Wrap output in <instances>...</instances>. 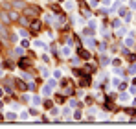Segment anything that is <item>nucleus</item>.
<instances>
[{
  "instance_id": "a211bd4d",
  "label": "nucleus",
  "mask_w": 136,
  "mask_h": 129,
  "mask_svg": "<svg viewBox=\"0 0 136 129\" xmlns=\"http://www.w3.org/2000/svg\"><path fill=\"white\" fill-rule=\"evenodd\" d=\"M81 116H83L81 111H75V112H74V118H75V120H81Z\"/></svg>"
},
{
  "instance_id": "f03ea898",
  "label": "nucleus",
  "mask_w": 136,
  "mask_h": 129,
  "mask_svg": "<svg viewBox=\"0 0 136 129\" xmlns=\"http://www.w3.org/2000/svg\"><path fill=\"white\" fill-rule=\"evenodd\" d=\"M131 92H122L119 94V103H123V105H129L131 102Z\"/></svg>"
},
{
  "instance_id": "5701e85b",
  "label": "nucleus",
  "mask_w": 136,
  "mask_h": 129,
  "mask_svg": "<svg viewBox=\"0 0 136 129\" xmlns=\"http://www.w3.org/2000/svg\"><path fill=\"white\" fill-rule=\"evenodd\" d=\"M122 26V20H114V28H119Z\"/></svg>"
},
{
  "instance_id": "dca6fc26",
  "label": "nucleus",
  "mask_w": 136,
  "mask_h": 129,
  "mask_svg": "<svg viewBox=\"0 0 136 129\" xmlns=\"http://www.w3.org/2000/svg\"><path fill=\"white\" fill-rule=\"evenodd\" d=\"M127 33V28H122L119 26V30H118V35H125Z\"/></svg>"
},
{
  "instance_id": "39448f33",
  "label": "nucleus",
  "mask_w": 136,
  "mask_h": 129,
  "mask_svg": "<svg viewBox=\"0 0 136 129\" xmlns=\"http://www.w3.org/2000/svg\"><path fill=\"white\" fill-rule=\"evenodd\" d=\"M65 9L66 11H74L75 9V2L74 0H65Z\"/></svg>"
},
{
  "instance_id": "1a4fd4ad",
  "label": "nucleus",
  "mask_w": 136,
  "mask_h": 129,
  "mask_svg": "<svg viewBox=\"0 0 136 129\" xmlns=\"http://www.w3.org/2000/svg\"><path fill=\"white\" fill-rule=\"evenodd\" d=\"M31 103H33V105H37V107H39V105H41L42 103V100H41V96H31Z\"/></svg>"
},
{
  "instance_id": "6ab92c4d",
  "label": "nucleus",
  "mask_w": 136,
  "mask_h": 129,
  "mask_svg": "<svg viewBox=\"0 0 136 129\" xmlns=\"http://www.w3.org/2000/svg\"><path fill=\"white\" fill-rule=\"evenodd\" d=\"M19 35H22V37H28V32H26V30H22V28H19Z\"/></svg>"
},
{
  "instance_id": "ddd939ff",
  "label": "nucleus",
  "mask_w": 136,
  "mask_h": 129,
  "mask_svg": "<svg viewBox=\"0 0 136 129\" xmlns=\"http://www.w3.org/2000/svg\"><path fill=\"white\" fill-rule=\"evenodd\" d=\"M28 118H29V112L28 111H22L20 114H19V120H28Z\"/></svg>"
},
{
  "instance_id": "9d476101",
  "label": "nucleus",
  "mask_w": 136,
  "mask_h": 129,
  "mask_svg": "<svg viewBox=\"0 0 136 129\" xmlns=\"http://www.w3.org/2000/svg\"><path fill=\"white\" fill-rule=\"evenodd\" d=\"M70 114H72V109L70 107H63V118H70Z\"/></svg>"
},
{
  "instance_id": "aec40b11",
  "label": "nucleus",
  "mask_w": 136,
  "mask_h": 129,
  "mask_svg": "<svg viewBox=\"0 0 136 129\" xmlns=\"http://www.w3.org/2000/svg\"><path fill=\"white\" fill-rule=\"evenodd\" d=\"M119 83H122V81H119V78H114V79H112V85H114V87H119Z\"/></svg>"
},
{
  "instance_id": "f3484780",
  "label": "nucleus",
  "mask_w": 136,
  "mask_h": 129,
  "mask_svg": "<svg viewBox=\"0 0 136 129\" xmlns=\"http://www.w3.org/2000/svg\"><path fill=\"white\" fill-rule=\"evenodd\" d=\"M44 20L46 22H53V15H44Z\"/></svg>"
},
{
  "instance_id": "c85d7f7f",
  "label": "nucleus",
  "mask_w": 136,
  "mask_h": 129,
  "mask_svg": "<svg viewBox=\"0 0 136 129\" xmlns=\"http://www.w3.org/2000/svg\"><path fill=\"white\" fill-rule=\"evenodd\" d=\"M103 6H110V0H103Z\"/></svg>"
},
{
  "instance_id": "bb28decb",
  "label": "nucleus",
  "mask_w": 136,
  "mask_h": 129,
  "mask_svg": "<svg viewBox=\"0 0 136 129\" xmlns=\"http://www.w3.org/2000/svg\"><path fill=\"white\" fill-rule=\"evenodd\" d=\"M129 92H131V94H136V87H131V89H129Z\"/></svg>"
},
{
  "instance_id": "a878e982",
  "label": "nucleus",
  "mask_w": 136,
  "mask_h": 129,
  "mask_svg": "<svg viewBox=\"0 0 136 129\" xmlns=\"http://www.w3.org/2000/svg\"><path fill=\"white\" fill-rule=\"evenodd\" d=\"M15 52H17V54H19V55H22V54H24V50H22V48H20V46H19V48H17V50H15Z\"/></svg>"
},
{
  "instance_id": "423d86ee",
  "label": "nucleus",
  "mask_w": 136,
  "mask_h": 129,
  "mask_svg": "<svg viewBox=\"0 0 136 129\" xmlns=\"http://www.w3.org/2000/svg\"><path fill=\"white\" fill-rule=\"evenodd\" d=\"M119 17H122V19H125V20H131V13L122 7V9H119Z\"/></svg>"
},
{
  "instance_id": "6e6552de",
  "label": "nucleus",
  "mask_w": 136,
  "mask_h": 129,
  "mask_svg": "<svg viewBox=\"0 0 136 129\" xmlns=\"http://www.w3.org/2000/svg\"><path fill=\"white\" fill-rule=\"evenodd\" d=\"M85 44H86V48H96V39H92V37H88V39L85 41Z\"/></svg>"
},
{
  "instance_id": "4468645a",
  "label": "nucleus",
  "mask_w": 136,
  "mask_h": 129,
  "mask_svg": "<svg viewBox=\"0 0 136 129\" xmlns=\"http://www.w3.org/2000/svg\"><path fill=\"white\" fill-rule=\"evenodd\" d=\"M109 63H110V57L103 55V59H101V65H109Z\"/></svg>"
},
{
  "instance_id": "2eb2a0df",
  "label": "nucleus",
  "mask_w": 136,
  "mask_h": 129,
  "mask_svg": "<svg viewBox=\"0 0 136 129\" xmlns=\"http://www.w3.org/2000/svg\"><path fill=\"white\" fill-rule=\"evenodd\" d=\"M20 44H22V46H24V48H26V46H29V41L26 39V37H24V39L20 41Z\"/></svg>"
},
{
  "instance_id": "2f4dec72",
  "label": "nucleus",
  "mask_w": 136,
  "mask_h": 129,
  "mask_svg": "<svg viewBox=\"0 0 136 129\" xmlns=\"http://www.w3.org/2000/svg\"><path fill=\"white\" fill-rule=\"evenodd\" d=\"M0 118H2V116H0Z\"/></svg>"
},
{
  "instance_id": "0eeeda50",
  "label": "nucleus",
  "mask_w": 136,
  "mask_h": 129,
  "mask_svg": "<svg viewBox=\"0 0 136 129\" xmlns=\"http://www.w3.org/2000/svg\"><path fill=\"white\" fill-rule=\"evenodd\" d=\"M123 44H125V46H134V39H132V35H129V37H125V39H123Z\"/></svg>"
},
{
  "instance_id": "b1692460",
  "label": "nucleus",
  "mask_w": 136,
  "mask_h": 129,
  "mask_svg": "<svg viewBox=\"0 0 136 129\" xmlns=\"http://www.w3.org/2000/svg\"><path fill=\"white\" fill-rule=\"evenodd\" d=\"M31 28H33V30H39V22H31Z\"/></svg>"
},
{
  "instance_id": "4be33fe9",
  "label": "nucleus",
  "mask_w": 136,
  "mask_h": 129,
  "mask_svg": "<svg viewBox=\"0 0 136 129\" xmlns=\"http://www.w3.org/2000/svg\"><path fill=\"white\" fill-rule=\"evenodd\" d=\"M70 107H77V100H70Z\"/></svg>"
},
{
  "instance_id": "f8f14e48",
  "label": "nucleus",
  "mask_w": 136,
  "mask_h": 129,
  "mask_svg": "<svg viewBox=\"0 0 136 129\" xmlns=\"http://www.w3.org/2000/svg\"><path fill=\"white\" fill-rule=\"evenodd\" d=\"M53 78H55V79H61V78H63V70L55 68V70H53Z\"/></svg>"
},
{
  "instance_id": "20e7f679",
  "label": "nucleus",
  "mask_w": 136,
  "mask_h": 129,
  "mask_svg": "<svg viewBox=\"0 0 136 129\" xmlns=\"http://www.w3.org/2000/svg\"><path fill=\"white\" fill-rule=\"evenodd\" d=\"M6 120L7 122H15V120H19V114L13 112V111H9V112H6Z\"/></svg>"
},
{
  "instance_id": "cd10ccee",
  "label": "nucleus",
  "mask_w": 136,
  "mask_h": 129,
  "mask_svg": "<svg viewBox=\"0 0 136 129\" xmlns=\"http://www.w3.org/2000/svg\"><path fill=\"white\" fill-rule=\"evenodd\" d=\"M131 7H132V9H136V0H132V2H131Z\"/></svg>"
},
{
  "instance_id": "7c9ffc66",
  "label": "nucleus",
  "mask_w": 136,
  "mask_h": 129,
  "mask_svg": "<svg viewBox=\"0 0 136 129\" xmlns=\"http://www.w3.org/2000/svg\"><path fill=\"white\" fill-rule=\"evenodd\" d=\"M122 2H127V0H122Z\"/></svg>"
},
{
  "instance_id": "c756f323",
  "label": "nucleus",
  "mask_w": 136,
  "mask_h": 129,
  "mask_svg": "<svg viewBox=\"0 0 136 129\" xmlns=\"http://www.w3.org/2000/svg\"><path fill=\"white\" fill-rule=\"evenodd\" d=\"M0 78H2V70H0Z\"/></svg>"
},
{
  "instance_id": "393cba45",
  "label": "nucleus",
  "mask_w": 136,
  "mask_h": 129,
  "mask_svg": "<svg viewBox=\"0 0 136 129\" xmlns=\"http://www.w3.org/2000/svg\"><path fill=\"white\" fill-rule=\"evenodd\" d=\"M99 120H107V112H101V114H99Z\"/></svg>"
},
{
  "instance_id": "f257e3e1",
  "label": "nucleus",
  "mask_w": 136,
  "mask_h": 129,
  "mask_svg": "<svg viewBox=\"0 0 136 129\" xmlns=\"http://www.w3.org/2000/svg\"><path fill=\"white\" fill-rule=\"evenodd\" d=\"M57 87V79L55 78H52V79H48L46 81V85L42 87V96H52V92H53V89Z\"/></svg>"
},
{
  "instance_id": "412c9836",
  "label": "nucleus",
  "mask_w": 136,
  "mask_h": 129,
  "mask_svg": "<svg viewBox=\"0 0 136 129\" xmlns=\"http://www.w3.org/2000/svg\"><path fill=\"white\" fill-rule=\"evenodd\" d=\"M129 74H131V76H134V74H136V65H132V66L129 68Z\"/></svg>"
},
{
  "instance_id": "9b49d317",
  "label": "nucleus",
  "mask_w": 136,
  "mask_h": 129,
  "mask_svg": "<svg viewBox=\"0 0 136 129\" xmlns=\"http://www.w3.org/2000/svg\"><path fill=\"white\" fill-rule=\"evenodd\" d=\"M35 48H39V50H46L44 41H35Z\"/></svg>"
},
{
  "instance_id": "7ed1b4c3",
  "label": "nucleus",
  "mask_w": 136,
  "mask_h": 129,
  "mask_svg": "<svg viewBox=\"0 0 136 129\" xmlns=\"http://www.w3.org/2000/svg\"><path fill=\"white\" fill-rule=\"evenodd\" d=\"M61 55L63 57H70L72 55V46H70V44H66V46L61 48Z\"/></svg>"
}]
</instances>
